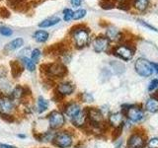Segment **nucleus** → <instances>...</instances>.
<instances>
[{
    "label": "nucleus",
    "instance_id": "6e6552de",
    "mask_svg": "<svg viewBox=\"0 0 158 148\" xmlns=\"http://www.w3.org/2000/svg\"><path fill=\"white\" fill-rule=\"evenodd\" d=\"M46 66H47V72L51 76L60 78L66 74V68L61 63H52Z\"/></svg>",
    "mask_w": 158,
    "mask_h": 148
},
{
    "label": "nucleus",
    "instance_id": "b1692460",
    "mask_svg": "<svg viewBox=\"0 0 158 148\" xmlns=\"http://www.w3.org/2000/svg\"><path fill=\"white\" fill-rule=\"evenodd\" d=\"M147 5H148V0H135V6L139 11L145 10L147 8Z\"/></svg>",
    "mask_w": 158,
    "mask_h": 148
},
{
    "label": "nucleus",
    "instance_id": "1a4fd4ad",
    "mask_svg": "<svg viewBox=\"0 0 158 148\" xmlns=\"http://www.w3.org/2000/svg\"><path fill=\"white\" fill-rule=\"evenodd\" d=\"M114 53L116 54L118 57H120L123 60H131L133 57V51L127 46H118L114 49Z\"/></svg>",
    "mask_w": 158,
    "mask_h": 148
},
{
    "label": "nucleus",
    "instance_id": "f704fd0d",
    "mask_svg": "<svg viewBox=\"0 0 158 148\" xmlns=\"http://www.w3.org/2000/svg\"><path fill=\"white\" fill-rule=\"evenodd\" d=\"M73 7H79L81 5V0H70Z\"/></svg>",
    "mask_w": 158,
    "mask_h": 148
},
{
    "label": "nucleus",
    "instance_id": "ea45409f",
    "mask_svg": "<svg viewBox=\"0 0 158 148\" xmlns=\"http://www.w3.org/2000/svg\"><path fill=\"white\" fill-rule=\"evenodd\" d=\"M0 98H2V96H1V93H0Z\"/></svg>",
    "mask_w": 158,
    "mask_h": 148
},
{
    "label": "nucleus",
    "instance_id": "bb28decb",
    "mask_svg": "<svg viewBox=\"0 0 158 148\" xmlns=\"http://www.w3.org/2000/svg\"><path fill=\"white\" fill-rule=\"evenodd\" d=\"M0 34H1L2 36H4V37H10V36H12L13 31H12V29L9 28V27L1 26V27H0Z\"/></svg>",
    "mask_w": 158,
    "mask_h": 148
},
{
    "label": "nucleus",
    "instance_id": "20e7f679",
    "mask_svg": "<svg viewBox=\"0 0 158 148\" xmlns=\"http://www.w3.org/2000/svg\"><path fill=\"white\" fill-rule=\"evenodd\" d=\"M53 144L59 148H68L72 144V137L66 131L56 133L53 136Z\"/></svg>",
    "mask_w": 158,
    "mask_h": 148
},
{
    "label": "nucleus",
    "instance_id": "2f4dec72",
    "mask_svg": "<svg viewBox=\"0 0 158 148\" xmlns=\"http://www.w3.org/2000/svg\"><path fill=\"white\" fill-rule=\"evenodd\" d=\"M10 16V12L6 7L0 8V17L1 18H8Z\"/></svg>",
    "mask_w": 158,
    "mask_h": 148
},
{
    "label": "nucleus",
    "instance_id": "4468645a",
    "mask_svg": "<svg viewBox=\"0 0 158 148\" xmlns=\"http://www.w3.org/2000/svg\"><path fill=\"white\" fill-rule=\"evenodd\" d=\"M79 112H81V109L76 103H69L64 107V113L70 118L75 117Z\"/></svg>",
    "mask_w": 158,
    "mask_h": 148
},
{
    "label": "nucleus",
    "instance_id": "5701e85b",
    "mask_svg": "<svg viewBox=\"0 0 158 148\" xmlns=\"http://www.w3.org/2000/svg\"><path fill=\"white\" fill-rule=\"evenodd\" d=\"M23 63L25 64V66H26V68L28 69L29 71H34L35 69H36V64H35V62L32 60L31 58L29 57H23Z\"/></svg>",
    "mask_w": 158,
    "mask_h": 148
},
{
    "label": "nucleus",
    "instance_id": "9b49d317",
    "mask_svg": "<svg viewBox=\"0 0 158 148\" xmlns=\"http://www.w3.org/2000/svg\"><path fill=\"white\" fill-rule=\"evenodd\" d=\"M72 123L74 126L76 127H82L86 125V122L88 121V117H87V112L85 111H81L79 112L77 115L71 118Z\"/></svg>",
    "mask_w": 158,
    "mask_h": 148
},
{
    "label": "nucleus",
    "instance_id": "f257e3e1",
    "mask_svg": "<svg viewBox=\"0 0 158 148\" xmlns=\"http://www.w3.org/2000/svg\"><path fill=\"white\" fill-rule=\"evenodd\" d=\"M135 68L138 75H140L142 77H148L152 75V73L154 72L151 62H149L147 59L142 58V57L138 58L135 61Z\"/></svg>",
    "mask_w": 158,
    "mask_h": 148
},
{
    "label": "nucleus",
    "instance_id": "c756f323",
    "mask_svg": "<svg viewBox=\"0 0 158 148\" xmlns=\"http://www.w3.org/2000/svg\"><path fill=\"white\" fill-rule=\"evenodd\" d=\"M86 15V11L84 9H79L77 10V11L74 12L73 14V19L74 20H79V19H81L83 18L84 16Z\"/></svg>",
    "mask_w": 158,
    "mask_h": 148
},
{
    "label": "nucleus",
    "instance_id": "412c9836",
    "mask_svg": "<svg viewBox=\"0 0 158 148\" xmlns=\"http://www.w3.org/2000/svg\"><path fill=\"white\" fill-rule=\"evenodd\" d=\"M107 38L109 41H118L121 39V32L116 28H110L107 30Z\"/></svg>",
    "mask_w": 158,
    "mask_h": 148
},
{
    "label": "nucleus",
    "instance_id": "393cba45",
    "mask_svg": "<svg viewBox=\"0 0 158 148\" xmlns=\"http://www.w3.org/2000/svg\"><path fill=\"white\" fill-rule=\"evenodd\" d=\"M23 95H24V89L20 86H17L12 91V96L14 99H20L23 97Z\"/></svg>",
    "mask_w": 158,
    "mask_h": 148
},
{
    "label": "nucleus",
    "instance_id": "423d86ee",
    "mask_svg": "<svg viewBox=\"0 0 158 148\" xmlns=\"http://www.w3.org/2000/svg\"><path fill=\"white\" fill-rule=\"evenodd\" d=\"M146 145V139L144 134L135 132L128 137L127 148H143Z\"/></svg>",
    "mask_w": 158,
    "mask_h": 148
},
{
    "label": "nucleus",
    "instance_id": "58836bf2",
    "mask_svg": "<svg viewBox=\"0 0 158 148\" xmlns=\"http://www.w3.org/2000/svg\"><path fill=\"white\" fill-rule=\"evenodd\" d=\"M0 148H16V147L12 146V145H8V144H3V143H0Z\"/></svg>",
    "mask_w": 158,
    "mask_h": 148
},
{
    "label": "nucleus",
    "instance_id": "0eeeda50",
    "mask_svg": "<svg viewBox=\"0 0 158 148\" xmlns=\"http://www.w3.org/2000/svg\"><path fill=\"white\" fill-rule=\"evenodd\" d=\"M64 122H65V118L61 113L53 111L48 115V125L52 130L60 128L64 125Z\"/></svg>",
    "mask_w": 158,
    "mask_h": 148
},
{
    "label": "nucleus",
    "instance_id": "7c9ffc66",
    "mask_svg": "<svg viewBox=\"0 0 158 148\" xmlns=\"http://www.w3.org/2000/svg\"><path fill=\"white\" fill-rule=\"evenodd\" d=\"M148 148H158V138L157 137H153L151 139H149L147 143Z\"/></svg>",
    "mask_w": 158,
    "mask_h": 148
},
{
    "label": "nucleus",
    "instance_id": "c9c22d12",
    "mask_svg": "<svg viewBox=\"0 0 158 148\" xmlns=\"http://www.w3.org/2000/svg\"><path fill=\"white\" fill-rule=\"evenodd\" d=\"M138 22H139L141 25H143V26H145V27H147V28H149L150 30H153V31H157V30L154 28V27H152V26H150L149 24H147V23H145V22H143V21H141V20H138Z\"/></svg>",
    "mask_w": 158,
    "mask_h": 148
},
{
    "label": "nucleus",
    "instance_id": "4c0bfd02",
    "mask_svg": "<svg viewBox=\"0 0 158 148\" xmlns=\"http://www.w3.org/2000/svg\"><path fill=\"white\" fill-rule=\"evenodd\" d=\"M151 64H152V67H153V70H154V72L158 73V63L151 62Z\"/></svg>",
    "mask_w": 158,
    "mask_h": 148
},
{
    "label": "nucleus",
    "instance_id": "f03ea898",
    "mask_svg": "<svg viewBox=\"0 0 158 148\" xmlns=\"http://www.w3.org/2000/svg\"><path fill=\"white\" fill-rule=\"evenodd\" d=\"M86 112L89 123L95 128H100L104 123V115L102 112L95 108L87 109Z\"/></svg>",
    "mask_w": 158,
    "mask_h": 148
},
{
    "label": "nucleus",
    "instance_id": "e433bc0d",
    "mask_svg": "<svg viewBox=\"0 0 158 148\" xmlns=\"http://www.w3.org/2000/svg\"><path fill=\"white\" fill-rule=\"evenodd\" d=\"M89 100H92V96H91V95H89L88 93L83 94V101H84V102H90Z\"/></svg>",
    "mask_w": 158,
    "mask_h": 148
},
{
    "label": "nucleus",
    "instance_id": "aec40b11",
    "mask_svg": "<svg viewBox=\"0 0 158 148\" xmlns=\"http://www.w3.org/2000/svg\"><path fill=\"white\" fill-rule=\"evenodd\" d=\"M49 35L48 32L43 31V30H39V31L35 32L34 34V39H36L38 43H44L48 41Z\"/></svg>",
    "mask_w": 158,
    "mask_h": 148
},
{
    "label": "nucleus",
    "instance_id": "a878e982",
    "mask_svg": "<svg viewBox=\"0 0 158 148\" xmlns=\"http://www.w3.org/2000/svg\"><path fill=\"white\" fill-rule=\"evenodd\" d=\"M24 1L25 0H7V4L10 7H12L16 10V9H18L19 6H21V5L24 3Z\"/></svg>",
    "mask_w": 158,
    "mask_h": 148
},
{
    "label": "nucleus",
    "instance_id": "7ed1b4c3",
    "mask_svg": "<svg viewBox=\"0 0 158 148\" xmlns=\"http://www.w3.org/2000/svg\"><path fill=\"white\" fill-rule=\"evenodd\" d=\"M123 113L132 122H139L144 118V112L137 106H127V109H123Z\"/></svg>",
    "mask_w": 158,
    "mask_h": 148
},
{
    "label": "nucleus",
    "instance_id": "39448f33",
    "mask_svg": "<svg viewBox=\"0 0 158 148\" xmlns=\"http://www.w3.org/2000/svg\"><path fill=\"white\" fill-rule=\"evenodd\" d=\"M72 36H73L74 42H75L77 47L81 48L87 46V43L89 42V35L86 30H84V29L74 30L72 33Z\"/></svg>",
    "mask_w": 158,
    "mask_h": 148
},
{
    "label": "nucleus",
    "instance_id": "9d476101",
    "mask_svg": "<svg viewBox=\"0 0 158 148\" xmlns=\"http://www.w3.org/2000/svg\"><path fill=\"white\" fill-rule=\"evenodd\" d=\"M92 46L96 52H104L109 47V39L107 37H98L93 41Z\"/></svg>",
    "mask_w": 158,
    "mask_h": 148
},
{
    "label": "nucleus",
    "instance_id": "cd10ccee",
    "mask_svg": "<svg viewBox=\"0 0 158 148\" xmlns=\"http://www.w3.org/2000/svg\"><path fill=\"white\" fill-rule=\"evenodd\" d=\"M73 14L74 12L72 11L71 9H64L63 10V18H64V21H70L71 19H73Z\"/></svg>",
    "mask_w": 158,
    "mask_h": 148
},
{
    "label": "nucleus",
    "instance_id": "a211bd4d",
    "mask_svg": "<svg viewBox=\"0 0 158 148\" xmlns=\"http://www.w3.org/2000/svg\"><path fill=\"white\" fill-rule=\"evenodd\" d=\"M24 44V39L22 38H17L13 39V41H11L9 43L6 44V47H5V49L6 51H16V49L20 48Z\"/></svg>",
    "mask_w": 158,
    "mask_h": 148
},
{
    "label": "nucleus",
    "instance_id": "473e14b6",
    "mask_svg": "<svg viewBox=\"0 0 158 148\" xmlns=\"http://www.w3.org/2000/svg\"><path fill=\"white\" fill-rule=\"evenodd\" d=\"M158 87V79H153V80L150 82L149 86H148V90L149 91H153Z\"/></svg>",
    "mask_w": 158,
    "mask_h": 148
},
{
    "label": "nucleus",
    "instance_id": "c85d7f7f",
    "mask_svg": "<svg viewBox=\"0 0 158 148\" xmlns=\"http://www.w3.org/2000/svg\"><path fill=\"white\" fill-rule=\"evenodd\" d=\"M40 56H41V51L39 48H35L31 52V59L34 62H37L39 60Z\"/></svg>",
    "mask_w": 158,
    "mask_h": 148
},
{
    "label": "nucleus",
    "instance_id": "6ab92c4d",
    "mask_svg": "<svg viewBox=\"0 0 158 148\" xmlns=\"http://www.w3.org/2000/svg\"><path fill=\"white\" fill-rule=\"evenodd\" d=\"M59 21H60V19L58 17H49L48 19H44V21L40 23L39 27L40 28H49V27L54 26V25H56Z\"/></svg>",
    "mask_w": 158,
    "mask_h": 148
},
{
    "label": "nucleus",
    "instance_id": "dca6fc26",
    "mask_svg": "<svg viewBox=\"0 0 158 148\" xmlns=\"http://www.w3.org/2000/svg\"><path fill=\"white\" fill-rule=\"evenodd\" d=\"M145 110L149 113H157L158 112V98L153 96L149 99H147L145 103Z\"/></svg>",
    "mask_w": 158,
    "mask_h": 148
},
{
    "label": "nucleus",
    "instance_id": "ddd939ff",
    "mask_svg": "<svg viewBox=\"0 0 158 148\" xmlns=\"http://www.w3.org/2000/svg\"><path fill=\"white\" fill-rule=\"evenodd\" d=\"M14 109L12 101L8 98H0V113H10Z\"/></svg>",
    "mask_w": 158,
    "mask_h": 148
},
{
    "label": "nucleus",
    "instance_id": "f8f14e48",
    "mask_svg": "<svg viewBox=\"0 0 158 148\" xmlns=\"http://www.w3.org/2000/svg\"><path fill=\"white\" fill-rule=\"evenodd\" d=\"M74 89V85L70 82H63V83H60L59 85L57 86L56 88V91L58 94H60L61 96H67V95H70V94L73 93Z\"/></svg>",
    "mask_w": 158,
    "mask_h": 148
},
{
    "label": "nucleus",
    "instance_id": "4be33fe9",
    "mask_svg": "<svg viewBox=\"0 0 158 148\" xmlns=\"http://www.w3.org/2000/svg\"><path fill=\"white\" fill-rule=\"evenodd\" d=\"M48 107V102L44 99L43 97H40L38 100V108H39V113H44Z\"/></svg>",
    "mask_w": 158,
    "mask_h": 148
},
{
    "label": "nucleus",
    "instance_id": "f3484780",
    "mask_svg": "<svg viewBox=\"0 0 158 148\" xmlns=\"http://www.w3.org/2000/svg\"><path fill=\"white\" fill-rule=\"evenodd\" d=\"M10 67H11L12 75L15 78H18L20 75H21L23 70H24V66L17 60H12L11 62H10Z\"/></svg>",
    "mask_w": 158,
    "mask_h": 148
},
{
    "label": "nucleus",
    "instance_id": "72a5a7b5",
    "mask_svg": "<svg viewBox=\"0 0 158 148\" xmlns=\"http://www.w3.org/2000/svg\"><path fill=\"white\" fill-rule=\"evenodd\" d=\"M0 116H1V117L5 121H8V122H13L14 121V117L12 116H10L9 113H0Z\"/></svg>",
    "mask_w": 158,
    "mask_h": 148
},
{
    "label": "nucleus",
    "instance_id": "2eb2a0df",
    "mask_svg": "<svg viewBox=\"0 0 158 148\" xmlns=\"http://www.w3.org/2000/svg\"><path fill=\"white\" fill-rule=\"evenodd\" d=\"M123 113H111L110 117H109V123L115 128L121 127V125H123Z\"/></svg>",
    "mask_w": 158,
    "mask_h": 148
}]
</instances>
